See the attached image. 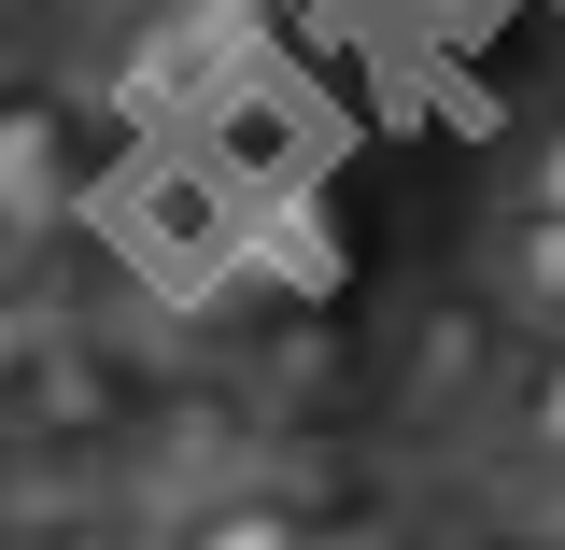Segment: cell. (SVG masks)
Listing matches in <instances>:
<instances>
[{"label": "cell", "instance_id": "obj_1", "mask_svg": "<svg viewBox=\"0 0 565 550\" xmlns=\"http://www.w3.org/2000/svg\"><path fill=\"white\" fill-rule=\"evenodd\" d=\"M99 198V85L43 57H0V269L57 255Z\"/></svg>", "mask_w": 565, "mask_h": 550}, {"label": "cell", "instance_id": "obj_8", "mask_svg": "<svg viewBox=\"0 0 565 550\" xmlns=\"http://www.w3.org/2000/svg\"><path fill=\"white\" fill-rule=\"evenodd\" d=\"M156 14H199V29H255V0H156Z\"/></svg>", "mask_w": 565, "mask_h": 550}, {"label": "cell", "instance_id": "obj_2", "mask_svg": "<svg viewBox=\"0 0 565 550\" xmlns=\"http://www.w3.org/2000/svg\"><path fill=\"white\" fill-rule=\"evenodd\" d=\"M241 452H255V423L226 410V396H156V410L128 423V466H141L156 508H199V481H212V466H241Z\"/></svg>", "mask_w": 565, "mask_h": 550}, {"label": "cell", "instance_id": "obj_6", "mask_svg": "<svg viewBox=\"0 0 565 550\" xmlns=\"http://www.w3.org/2000/svg\"><path fill=\"white\" fill-rule=\"evenodd\" d=\"M494 423H523V452H552V466H565V339H537V367L494 396Z\"/></svg>", "mask_w": 565, "mask_h": 550}, {"label": "cell", "instance_id": "obj_4", "mask_svg": "<svg viewBox=\"0 0 565 550\" xmlns=\"http://www.w3.org/2000/svg\"><path fill=\"white\" fill-rule=\"evenodd\" d=\"M184 537H297L311 522V494L297 481H255V494H199V508H170Z\"/></svg>", "mask_w": 565, "mask_h": 550}, {"label": "cell", "instance_id": "obj_5", "mask_svg": "<svg viewBox=\"0 0 565 550\" xmlns=\"http://www.w3.org/2000/svg\"><path fill=\"white\" fill-rule=\"evenodd\" d=\"M43 353H57V311L29 296V269H0V410L43 381Z\"/></svg>", "mask_w": 565, "mask_h": 550}, {"label": "cell", "instance_id": "obj_7", "mask_svg": "<svg viewBox=\"0 0 565 550\" xmlns=\"http://www.w3.org/2000/svg\"><path fill=\"white\" fill-rule=\"evenodd\" d=\"M494 198H523V212H565V99H552V114H537L523 141H509V184H494Z\"/></svg>", "mask_w": 565, "mask_h": 550}, {"label": "cell", "instance_id": "obj_3", "mask_svg": "<svg viewBox=\"0 0 565 550\" xmlns=\"http://www.w3.org/2000/svg\"><path fill=\"white\" fill-rule=\"evenodd\" d=\"M481 296L509 311V325L565 339V212H523V198H494V240H481Z\"/></svg>", "mask_w": 565, "mask_h": 550}, {"label": "cell", "instance_id": "obj_9", "mask_svg": "<svg viewBox=\"0 0 565 550\" xmlns=\"http://www.w3.org/2000/svg\"><path fill=\"white\" fill-rule=\"evenodd\" d=\"M85 0H0V29H71Z\"/></svg>", "mask_w": 565, "mask_h": 550}]
</instances>
